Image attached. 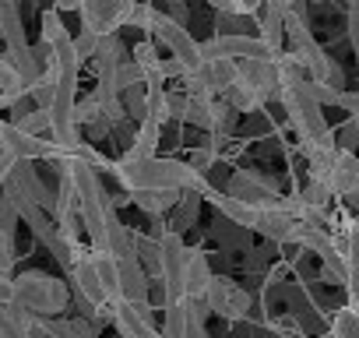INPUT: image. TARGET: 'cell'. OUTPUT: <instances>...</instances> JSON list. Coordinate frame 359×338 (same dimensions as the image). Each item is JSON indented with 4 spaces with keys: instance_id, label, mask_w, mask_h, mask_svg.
Listing matches in <instances>:
<instances>
[{
    "instance_id": "obj_1",
    "label": "cell",
    "mask_w": 359,
    "mask_h": 338,
    "mask_svg": "<svg viewBox=\"0 0 359 338\" xmlns=\"http://www.w3.org/2000/svg\"><path fill=\"white\" fill-rule=\"evenodd\" d=\"M109 173L134 194V191H194L205 194L208 180L201 177V169L180 158H144V162H109Z\"/></svg>"
},
{
    "instance_id": "obj_2",
    "label": "cell",
    "mask_w": 359,
    "mask_h": 338,
    "mask_svg": "<svg viewBox=\"0 0 359 338\" xmlns=\"http://www.w3.org/2000/svg\"><path fill=\"white\" fill-rule=\"evenodd\" d=\"M130 25H134V29H144V32H151V36H158L162 46L169 50V57L184 67V74H194V71L205 64L201 43L191 36V29H184L176 18H169V15H162V11H155L151 4H134Z\"/></svg>"
},
{
    "instance_id": "obj_3",
    "label": "cell",
    "mask_w": 359,
    "mask_h": 338,
    "mask_svg": "<svg viewBox=\"0 0 359 338\" xmlns=\"http://www.w3.org/2000/svg\"><path fill=\"white\" fill-rule=\"evenodd\" d=\"M18 285V303L32 313V317H53L60 310H67V285L53 275H43V271H25L15 278Z\"/></svg>"
},
{
    "instance_id": "obj_4",
    "label": "cell",
    "mask_w": 359,
    "mask_h": 338,
    "mask_svg": "<svg viewBox=\"0 0 359 338\" xmlns=\"http://www.w3.org/2000/svg\"><path fill=\"white\" fill-rule=\"evenodd\" d=\"M278 99H282V106H285V113H289V123H292V130L299 134L303 148H306V144L334 141V137H331V127H327V120H324V113H320V106H317L310 95H303V92H282Z\"/></svg>"
},
{
    "instance_id": "obj_5",
    "label": "cell",
    "mask_w": 359,
    "mask_h": 338,
    "mask_svg": "<svg viewBox=\"0 0 359 338\" xmlns=\"http://www.w3.org/2000/svg\"><path fill=\"white\" fill-rule=\"evenodd\" d=\"M130 11H134V0H81V29L95 32L99 39L116 36V29L130 25Z\"/></svg>"
},
{
    "instance_id": "obj_6",
    "label": "cell",
    "mask_w": 359,
    "mask_h": 338,
    "mask_svg": "<svg viewBox=\"0 0 359 338\" xmlns=\"http://www.w3.org/2000/svg\"><path fill=\"white\" fill-rule=\"evenodd\" d=\"M229 198L250 205L254 212H268V208H278L282 205V194L271 187V180L264 173H257V169H236V173L229 177Z\"/></svg>"
},
{
    "instance_id": "obj_7",
    "label": "cell",
    "mask_w": 359,
    "mask_h": 338,
    "mask_svg": "<svg viewBox=\"0 0 359 338\" xmlns=\"http://www.w3.org/2000/svg\"><path fill=\"white\" fill-rule=\"evenodd\" d=\"M201 53L205 57H229V60H275L278 53L261 39V36H226V32H215L208 43H201Z\"/></svg>"
},
{
    "instance_id": "obj_8",
    "label": "cell",
    "mask_w": 359,
    "mask_h": 338,
    "mask_svg": "<svg viewBox=\"0 0 359 338\" xmlns=\"http://www.w3.org/2000/svg\"><path fill=\"white\" fill-rule=\"evenodd\" d=\"M205 299H208V310L219 313V317L229 320V324L243 320L247 310H250V296H247V289H243L236 278H229V275H215L212 285H208V292H205Z\"/></svg>"
},
{
    "instance_id": "obj_9",
    "label": "cell",
    "mask_w": 359,
    "mask_h": 338,
    "mask_svg": "<svg viewBox=\"0 0 359 338\" xmlns=\"http://www.w3.org/2000/svg\"><path fill=\"white\" fill-rule=\"evenodd\" d=\"M327 191L334 198H355L359 194V155L352 148H338L334 151V162L324 177Z\"/></svg>"
},
{
    "instance_id": "obj_10",
    "label": "cell",
    "mask_w": 359,
    "mask_h": 338,
    "mask_svg": "<svg viewBox=\"0 0 359 338\" xmlns=\"http://www.w3.org/2000/svg\"><path fill=\"white\" fill-rule=\"evenodd\" d=\"M240 85H247L250 92H257L264 102L282 95V85H278V67L275 60H240Z\"/></svg>"
},
{
    "instance_id": "obj_11",
    "label": "cell",
    "mask_w": 359,
    "mask_h": 338,
    "mask_svg": "<svg viewBox=\"0 0 359 338\" xmlns=\"http://www.w3.org/2000/svg\"><path fill=\"white\" fill-rule=\"evenodd\" d=\"M148 292H151V278L144 271V264L134 257H123L120 261V299L123 303H148Z\"/></svg>"
},
{
    "instance_id": "obj_12",
    "label": "cell",
    "mask_w": 359,
    "mask_h": 338,
    "mask_svg": "<svg viewBox=\"0 0 359 338\" xmlns=\"http://www.w3.org/2000/svg\"><path fill=\"white\" fill-rule=\"evenodd\" d=\"M71 285H74V292L95 310L99 303H106V292H102V282H99V275H95V264H92V257H88V250L71 264Z\"/></svg>"
},
{
    "instance_id": "obj_13",
    "label": "cell",
    "mask_w": 359,
    "mask_h": 338,
    "mask_svg": "<svg viewBox=\"0 0 359 338\" xmlns=\"http://www.w3.org/2000/svg\"><path fill=\"white\" fill-rule=\"evenodd\" d=\"M212 278H215V271L208 264V254L201 247H187V254H184V292L187 296H205Z\"/></svg>"
},
{
    "instance_id": "obj_14",
    "label": "cell",
    "mask_w": 359,
    "mask_h": 338,
    "mask_svg": "<svg viewBox=\"0 0 359 338\" xmlns=\"http://www.w3.org/2000/svg\"><path fill=\"white\" fill-rule=\"evenodd\" d=\"M254 229L275 243H296V229H299V219H292L285 208H268V212H257V222Z\"/></svg>"
},
{
    "instance_id": "obj_15",
    "label": "cell",
    "mask_w": 359,
    "mask_h": 338,
    "mask_svg": "<svg viewBox=\"0 0 359 338\" xmlns=\"http://www.w3.org/2000/svg\"><path fill=\"white\" fill-rule=\"evenodd\" d=\"M341 236H345V250H341V261H345V271H348V296L352 303H359V219H345L341 226Z\"/></svg>"
},
{
    "instance_id": "obj_16",
    "label": "cell",
    "mask_w": 359,
    "mask_h": 338,
    "mask_svg": "<svg viewBox=\"0 0 359 338\" xmlns=\"http://www.w3.org/2000/svg\"><path fill=\"white\" fill-rule=\"evenodd\" d=\"M257 36L275 53H282V43H285V11L275 8V4H268V0H264V8L257 11Z\"/></svg>"
},
{
    "instance_id": "obj_17",
    "label": "cell",
    "mask_w": 359,
    "mask_h": 338,
    "mask_svg": "<svg viewBox=\"0 0 359 338\" xmlns=\"http://www.w3.org/2000/svg\"><path fill=\"white\" fill-rule=\"evenodd\" d=\"M88 257H92V264H95V275H99V282H102L106 299H109V303H120V261H116L109 250H92V247H88Z\"/></svg>"
},
{
    "instance_id": "obj_18",
    "label": "cell",
    "mask_w": 359,
    "mask_h": 338,
    "mask_svg": "<svg viewBox=\"0 0 359 338\" xmlns=\"http://www.w3.org/2000/svg\"><path fill=\"white\" fill-rule=\"evenodd\" d=\"M180 194H184V191H134L130 201H134V208H141L144 215L162 219V215H169V212L176 208Z\"/></svg>"
},
{
    "instance_id": "obj_19",
    "label": "cell",
    "mask_w": 359,
    "mask_h": 338,
    "mask_svg": "<svg viewBox=\"0 0 359 338\" xmlns=\"http://www.w3.org/2000/svg\"><path fill=\"white\" fill-rule=\"evenodd\" d=\"M201 198H208L229 222H236V226H247V229H254V222H257V212L250 208V205H243V201H236V198H229V194H219L215 187H208Z\"/></svg>"
},
{
    "instance_id": "obj_20",
    "label": "cell",
    "mask_w": 359,
    "mask_h": 338,
    "mask_svg": "<svg viewBox=\"0 0 359 338\" xmlns=\"http://www.w3.org/2000/svg\"><path fill=\"white\" fill-rule=\"evenodd\" d=\"M158 137H162V127H158L155 120H141L137 137H134V144L123 151L120 162H144V158H155V144H158Z\"/></svg>"
},
{
    "instance_id": "obj_21",
    "label": "cell",
    "mask_w": 359,
    "mask_h": 338,
    "mask_svg": "<svg viewBox=\"0 0 359 338\" xmlns=\"http://www.w3.org/2000/svg\"><path fill=\"white\" fill-rule=\"evenodd\" d=\"M22 95H29V85L22 81V74L4 57H0V109H4V106H18Z\"/></svg>"
},
{
    "instance_id": "obj_22",
    "label": "cell",
    "mask_w": 359,
    "mask_h": 338,
    "mask_svg": "<svg viewBox=\"0 0 359 338\" xmlns=\"http://www.w3.org/2000/svg\"><path fill=\"white\" fill-rule=\"evenodd\" d=\"M130 60H134V67L141 71V81H151V78H165L162 74V64H165V57L155 50V43H137L134 46V53H130Z\"/></svg>"
},
{
    "instance_id": "obj_23",
    "label": "cell",
    "mask_w": 359,
    "mask_h": 338,
    "mask_svg": "<svg viewBox=\"0 0 359 338\" xmlns=\"http://www.w3.org/2000/svg\"><path fill=\"white\" fill-rule=\"evenodd\" d=\"M275 67H278V85H282V92H292V88H299L303 81H306V67L299 64V57L289 50H282L278 57H275Z\"/></svg>"
},
{
    "instance_id": "obj_24",
    "label": "cell",
    "mask_w": 359,
    "mask_h": 338,
    "mask_svg": "<svg viewBox=\"0 0 359 338\" xmlns=\"http://www.w3.org/2000/svg\"><path fill=\"white\" fill-rule=\"evenodd\" d=\"M198 212H201V194H194V191H184L180 194V201H176V208H172V233H184L187 226H194L198 222Z\"/></svg>"
},
{
    "instance_id": "obj_25",
    "label": "cell",
    "mask_w": 359,
    "mask_h": 338,
    "mask_svg": "<svg viewBox=\"0 0 359 338\" xmlns=\"http://www.w3.org/2000/svg\"><path fill=\"white\" fill-rule=\"evenodd\" d=\"M57 81H60V67H57V64H53L50 71H43V74L32 81L29 95H32L36 109H46V113H50V106H53V95H57Z\"/></svg>"
},
{
    "instance_id": "obj_26",
    "label": "cell",
    "mask_w": 359,
    "mask_h": 338,
    "mask_svg": "<svg viewBox=\"0 0 359 338\" xmlns=\"http://www.w3.org/2000/svg\"><path fill=\"white\" fill-rule=\"evenodd\" d=\"M331 338H359V303H345L331 313Z\"/></svg>"
},
{
    "instance_id": "obj_27",
    "label": "cell",
    "mask_w": 359,
    "mask_h": 338,
    "mask_svg": "<svg viewBox=\"0 0 359 338\" xmlns=\"http://www.w3.org/2000/svg\"><path fill=\"white\" fill-rule=\"evenodd\" d=\"M15 127L32 134V137H53V127H50V113L46 109H32V113H18L15 116Z\"/></svg>"
},
{
    "instance_id": "obj_28",
    "label": "cell",
    "mask_w": 359,
    "mask_h": 338,
    "mask_svg": "<svg viewBox=\"0 0 359 338\" xmlns=\"http://www.w3.org/2000/svg\"><path fill=\"white\" fill-rule=\"evenodd\" d=\"M226 102H229V106H233L236 113H257V109L264 106V99H261L257 92H250L247 85H240V81H236V85L229 88V95H226Z\"/></svg>"
},
{
    "instance_id": "obj_29",
    "label": "cell",
    "mask_w": 359,
    "mask_h": 338,
    "mask_svg": "<svg viewBox=\"0 0 359 338\" xmlns=\"http://www.w3.org/2000/svg\"><path fill=\"white\" fill-rule=\"evenodd\" d=\"M74 123H78V127H85V123H102V106H99L95 95L78 99V106H74Z\"/></svg>"
},
{
    "instance_id": "obj_30",
    "label": "cell",
    "mask_w": 359,
    "mask_h": 338,
    "mask_svg": "<svg viewBox=\"0 0 359 338\" xmlns=\"http://www.w3.org/2000/svg\"><path fill=\"white\" fill-rule=\"evenodd\" d=\"M95 50H99V36L88 32V29H78V36H74V53H78V60H81V64L92 60Z\"/></svg>"
},
{
    "instance_id": "obj_31",
    "label": "cell",
    "mask_w": 359,
    "mask_h": 338,
    "mask_svg": "<svg viewBox=\"0 0 359 338\" xmlns=\"http://www.w3.org/2000/svg\"><path fill=\"white\" fill-rule=\"evenodd\" d=\"M11 264H15V236L0 226V271L11 275Z\"/></svg>"
},
{
    "instance_id": "obj_32",
    "label": "cell",
    "mask_w": 359,
    "mask_h": 338,
    "mask_svg": "<svg viewBox=\"0 0 359 338\" xmlns=\"http://www.w3.org/2000/svg\"><path fill=\"white\" fill-rule=\"evenodd\" d=\"M264 8V0H229V18H247V15H257Z\"/></svg>"
},
{
    "instance_id": "obj_33",
    "label": "cell",
    "mask_w": 359,
    "mask_h": 338,
    "mask_svg": "<svg viewBox=\"0 0 359 338\" xmlns=\"http://www.w3.org/2000/svg\"><path fill=\"white\" fill-rule=\"evenodd\" d=\"M18 303V285L8 271H0V306H15Z\"/></svg>"
},
{
    "instance_id": "obj_34",
    "label": "cell",
    "mask_w": 359,
    "mask_h": 338,
    "mask_svg": "<svg viewBox=\"0 0 359 338\" xmlns=\"http://www.w3.org/2000/svg\"><path fill=\"white\" fill-rule=\"evenodd\" d=\"M355 144H359V116H348V123H345V130H341L338 148H355Z\"/></svg>"
},
{
    "instance_id": "obj_35",
    "label": "cell",
    "mask_w": 359,
    "mask_h": 338,
    "mask_svg": "<svg viewBox=\"0 0 359 338\" xmlns=\"http://www.w3.org/2000/svg\"><path fill=\"white\" fill-rule=\"evenodd\" d=\"M271 327H275L278 334H289V338H296V334H299V324H296L292 317H282V320H275Z\"/></svg>"
},
{
    "instance_id": "obj_36",
    "label": "cell",
    "mask_w": 359,
    "mask_h": 338,
    "mask_svg": "<svg viewBox=\"0 0 359 338\" xmlns=\"http://www.w3.org/2000/svg\"><path fill=\"white\" fill-rule=\"evenodd\" d=\"M11 169H15V158H8V155H0V187L8 184V177H11Z\"/></svg>"
},
{
    "instance_id": "obj_37",
    "label": "cell",
    "mask_w": 359,
    "mask_h": 338,
    "mask_svg": "<svg viewBox=\"0 0 359 338\" xmlns=\"http://www.w3.org/2000/svg\"><path fill=\"white\" fill-rule=\"evenodd\" d=\"M78 8H81V0H53V11H60V15L64 11H78Z\"/></svg>"
},
{
    "instance_id": "obj_38",
    "label": "cell",
    "mask_w": 359,
    "mask_h": 338,
    "mask_svg": "<svg viewBox=\"0 0 359 338\" xmlns=\"http://www.w3.org/2000/svg\"><path fill=\"white\" fill-rule=\"evenodd\" d=\"M208 4H212L219 15H226V11H229V0H208Z\"/></svg>"
},
{
    "instance_id": "obj_39",
    "label": "cell",
    "mask_w": 359,
    "mask_h": 338,
    "mask_svg": "<svg viewBox=\"0 0 359 338\" xmlns=\"http://www.w3.org/2000/svg\"><path fill=\"white\" fill-rule=\"evenodd\" d=\"M268 4H275V8H282V11H289V8L296 4V0H268Z\"/></svg>"
},
{
    "instance_id": "obj_40",
    "label": "cell",
    "mask_w": 359,
    "mask_h": 338,
    "mask_svg": "<svg viewBox=\"0 0 359 338\" xmlns=\"http://www.w3.org/2000/svg\"><path fill=\"white\" fill-rule=\"evenodd\" d=\"M169 4H184V0H169Z\"/></svg>"
},
{
    "instance_id": "obj_41",
    "label": "cell",
    "mask_w": 359,
    "mask_h": 338,
    "mask_svg": "<svg viewBox=\"0 0 359 338\" xmlns=\"http://www.w3.org/2000/svg\"><path fill=\"white\" fill-rule=\"evenodd\" d=\"M0 123H4V120H0Z\"/></svg>"
}]
</instances>
